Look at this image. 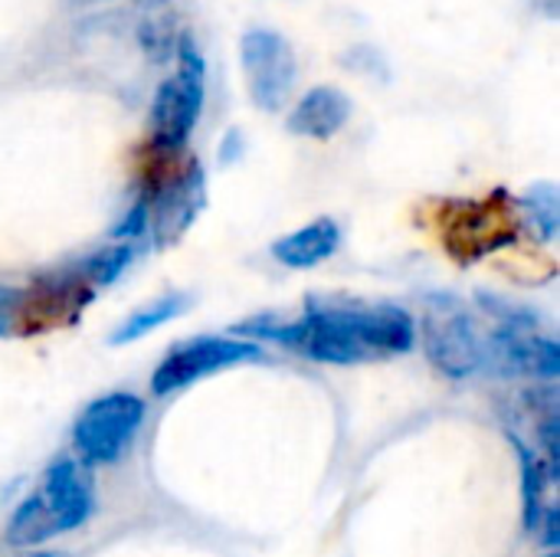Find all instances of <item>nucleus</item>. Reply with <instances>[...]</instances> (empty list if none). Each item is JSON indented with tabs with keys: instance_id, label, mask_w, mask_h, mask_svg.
<instances>
[{
	"instance_id": "obj_6",
	"label": "nucleus",
	"mask_w": 560,
	"mask_h": 557,
	"mask_svg": "<svg viewBox=\"0 0 560 557\" xmlns=\"http://www.w3.org/2000/svg\"><path fill=\"white\" fill-rule=\"evenodd\" d=\"M240 59L253 105L262 112H279L289 102L299 76L292 43L279 30L253 26L240 43Z\"/></svg>"
},
{
	"instance_id": "obj_9",
	"label": "nucleus",
	"mask_w": 560,
	"mask_h": 557,
	"mask_svg": "<svg viewBox=\"0 0 560 557\" xmlns=\"http://www.w3.org/2000/svg\"><path fill=\"white\" fill-rule=\"evenodd\" d=\"M482 371L505 378H558V341L538 335V328L499 325L489 338H482Z\"/></svg>"
},
{
	"instance_id": "obj_10",
	"label": "nucleus",
	"mask_w": 560,
	"mask_h": 557,
	"mask_svg": "<svg viewBox=\"0 0 560 557\" xmlns=\"http://www.w3.org/2000/svg\"><path fill=\"white\" fill-rule=\"evenodd\" d=\"M207 204V177L197 161L164 181L154 194H148V220L158 246L177 243Z\"/></svg>"
},
{
	"instance_id": "obj_17",
	"label": "nucleus",
	"mask_w": 560,
	"mask_h": 557,
	"mask_svg": "<svg viewBox=\"0 0 560 557\" xmlns=\"http://www.w3.org/2000/svg\"><path fill=\"white\" fill-rule=\"evenodd\" d=\"M138 39H141V46L148 49V56L151 59H167V53H171V33L167 30H161L154 20H144L141 26H138Z\"/></svg>"
},
{
	"instance_id": "obj_16",
	"label": "nucleus",
	"mask_w": 560,
	"mask_h": 557,
	"mask_svg": "<svg viewBox=\"0 0 560 557\" xmlns=\"http://www.w3.org/2000/svg\"><path fill=\"white\" fill-rule=\"evenodd\" d=\"M131 243H112V246H105V250H98L89 263H85V279L92 282V286H108V282H115L125 269H128V263H131Z\"/></svg>"
},
{
	"instance_id": "obj_21",
	"label": "nucleus",
	"mask_w": 560,
	"mask_h": 557,
	"mask_svg": "<svg viewBox=\"0 0 560 557\" xmlns=\"http://www.w3.org/2000/svg\"><path fill=\"white\" fill-rule=\"evenodd\" d=\"M3 328H7V325H3V318H0V335H3Z\"/></svg>"
},
{
	"instance_id": "obj_20",
	"label": "nucleus",
	"mask_w": 560,
	"mask_h": 557,
	"mask_svg": "<svg viewBox=\"0 0 560 557\" xmlns=\"http://www.w3.org/2000/svg\"><path fill=\"white\" fill-rule=\"evenodd\" d=\"M30 557H56L52 552H43V555H30Z\"/></svg>"
},
{
	"instance_id": "obj_1",
	"label": "nucleus",
	"mask_w": 560,
	"mask_h": 557,
	"mask_svg": "<svg viewBox=\"0 0 560 557\" xmlns=\"http://www.w3.org/2000/svg\"><path fill=\"white\" fill-rule=\"evenodd\" d=\"M240 332L276 341L322 364H361L384 355H404L417 345V325L400 305L348 299H308L302 318H256L240 325Z\"/></svg>"
},
{
	"instance_id": "obj_14",
	"label": "nucleus",
	"mask_w": 560,
	"mask_h": 557,
	"mask_svg": "<svg viewBox=\"0 0 560 557\" xmlns=\"http://www.w3.org/2000/svg\"><path fill=\"white\" fill-rule=\"evenodd\" d=\"M187 295H180V292H167V295H161V299H154L151 305H144V309H138V312H131L118 328H115V335H112V345H131V341H138V338H144V335H151L154 328H161V325H167L171 318H177L184 309H187Z\"/></svg>"
},
{
	"instance_id": "obj_15",
	"label": "nucleus",
	"mask_w": 560,
	"mask_h": 557,
	"mask_svg": "<svg viewBox=\"0 0 560 557\" xmlns=\"http://www.w3.org/2000/svg\"><path fill=\"white\" fill-rule=\"evenodd\" d=\"M518 213L532 223V230L538 233L541 243H551L558 236L560 223V204H558V187L541 181V184H532L528 194L518 200Z\"/></svg>"
},
{
	"instance_id": "obj_2",
	"label": "nucleus",
	"mask_w": 560,
	"mask_h": 557,
	"mask_svg": "<svg viewBox=\"0 0 560 557\" xmlns=\"http://www.w3.org/2000/svg\"><path fill=\"white\" fill-rule=\"evenodd\" d=\"M92 515V483L72 460H56L36 492H30L7 525L13 548H36L66 532H75Z\"/></svg>"
},
{
	"instance_id": "obj_5",
	"label": "nucleus",
	"mask_w": 560,
	"mask_h": 557,
	"mask_svg": "<svg viewBox=\"0 0 560 557\" xmlns=\"http://www.w3.org/2000/svg\"><path fill=\"white\" fill-rule=\"evenodd\" d=\"M144 414V401L125 391L92 401L72 427V443L79 456L92 466L115 463L138 437Z\"/></svg>"
},
{
	"instance_id": "obj_18",
	"label": "nucleus",
	"mask_w": 560,
	"mask_h": 557,
	"mask_svg": "<svg viewBox=\"0 0 560 557\" xmlns=\"http://www.w3.org/2000/svg\"><path fill=\"white\" fill-rule=\"evenodd\" d=\"M240 154H243V135L233 128V131H226V138H223V144H220V161H223V164H233Z\"/></svg>"
},
{
	"instance_id": "obj_7",
	"label": "nucleus",
	"mask_w": 560,
	"mask_h": 557,
	"mask_svg": "<svg viewBox=\"0 0 560 557\" xmlns=\"http://www.w3.org/2000/svg\"><path fill=\"white\" fill-rule=\"evenodd\" d=\"M259 358H262V351L253 341L213 338V335L190 338L164 355V361L151 374V391L158 397H167V394L190 387L194 381H203L217 371H226V368L246 364V361H259Z\"/></svg>"
},
{
	"instance_id": "obj_4",
	"label": "nucleus",
	"mask_w": 560,
	"mask_h": 557,
	"mask_svg": "<svg viewBox=\"0 0 560 557\" xmlns=\"http://www.w3.org/2000/svg\"><path fill=\"white\" fill-rule=\"evenodd\" d=\"M427 358L446 378H472L482 371V335L472 312L453 295H430L423 318Z\"/></svg>"
},
{
	"instance_id": "obj_3",
	"label": "nucleus",
	"mask_w": 560,
	"mask_h": 557,
	"mask_svg": "<svg viewBox=\"0 0 560 557\" xmlns=\"http://www.w3.org/2000/svg\"><path fill=\"white\" fill-rule=\"evenodd\" d=\"M177 69L158 85L151 102V141L158 151H180L194 135L203 95H207V62L190 36L177 39Z\"/></svg>"
},
{
	"instance_id": "obj_12",
	"label": "nucleus",
	"mask_w": 560,
	"mask_h": 557,
	"mask_svg": "<svg viewBox=\"0 0 560 557\" xmlns=\"http://www.w3.org/2000/svg\"><path fill=\"white\" fill-rule=\"evenodd\" d=\"M338 243H341L338 223L322 217V220H315V223H308L302 230H292V233L279 236L272 243V256L289 269H312V266L325 263L338 250Z\"/></svg>"
},
{
	"instance_id": "obj_19",
	"label": "nucleus",
	"mask_w": 560,
	"mask_h": 557,
	"mask_svg": "<svg viewBox=\"0 0 560 557\" xmlns=\"http://www.w3.org/2000/svg\"><path fill=\"white\" fill-rule=\"evenodd\" d=\"M3 305H13V292L0 286V309H3Z\"/></svg>"
},
{
	"instance_id": "obj_13",
	"label": "nucleus",
	"mask_w": 560,
	"mask_h": 557,
	"mask_svg": "<svg viewBox=\"0 0 560 557\" xmlns=\"http://www.w3.org/2000/svg\"><path fill=\"white\" fill-rule=\"evenodd\" d=\"M512 440H515V450H518V460H522V512H525V529L532 535H538L541 522L548 519V512L558 509V502L551 499V489L558 483V469H551L518 437H512Z\"/></svg>"
},
{
	"instance_id": "obj_22",
	"label": "nucleus",
	"mask_w": 560,
	"mask_h": 557,
	"mask_svg": "<svg viewBox=\"0 0 560 557\" xmlns=\"http://www.w3.org/2000/svg\"><path fill=\"white\" fill-rule=\"evenodd\" d=\"M141 3H158V0H141Z\"/></svg>"
},
{
	"instance_id": "obj_23",
	"label": "nucleus",
	"mask_w": 560,
	"mask_h": 557,
	"mask_svg": "<svg viewBox=\"0 0 560 557\" xmlns=\"http://www.w3.org/2000/svg\"><path fill=\"white\" fill-rule=\"evenodd\" d=\"M548 557H558V555H548Z\"/></svg>"
},
{
	"instance_id": "obj_11",
	"label": "nucleus",
	"mask_w": 560,
	"mask_h": 557,
	"mask_svg": "<svg viewBox=\"0 0 560 557\" xmlns=\"http://www.w3.org/2000/svg\"><path fill=\"white\" fill-rule=\"evenodd\" d=\"M351 118V98L338 85H315L308 89L289 115V131L315 141L335 138Z\"/></svg>"
},
{
	"instance_id": "obj_8",
	"label": "nucleus",
	"mask_w": 560,
	"mask_h": 557,
	"mask_svg": "<svg viewBox=\"0 0 560 557\" xmlns=\"http://www.w3.org/2000/svg\"><path fill=\"white\" fill-rule=\"evenodd\" d=\"M518 223V204L505 200L502 194L489 200L456 204L446 223L450 253L463 263H476L492 256L495 250L509 246Z\"/></svg>"
}]
</instances>
